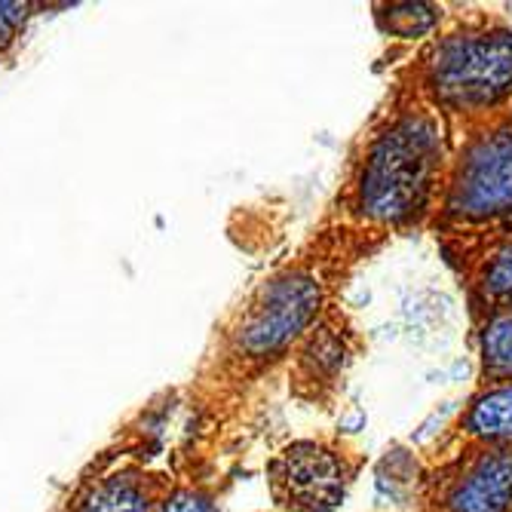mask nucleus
<instances>
[{
    "label": "nucleus",
    "instance_id": "423d86ee",
    "mask_svg": "<svg viewBox=\"0 0 512 512\" xmlns=\"http://www.w3.org/2000/svg\"><path fill=\"white\" fill-rule=\"evenodd\" d=\"M368 467V454L341 433L292 439L264 463L276 512H338Z\"/></svg>",
    "mask_w": 512,
    "mask_h": 512
},
{
    "label": "nucleus",
    "instance_id": "0eeeda50",
    "mask_svg": "<svg viewBox=\"0 0 512 512\" xmlns=\"http://www.w3.org/2000/svg\"><path fill=\"white\" fill-rule=\"evenodd\" d=\"M362 353L365 338L353 313L344 307V301H335L310 325V332L301 338L286 365L289 396L316 411H335L344 396L350 368Z\"/></svg>",
    "mask_w": 512,
    "mask_h": 512
},
{
    "label": "nucleus",
    "instance_id": "7ed1b4c3",
    "mask_svg": "<svg viewBox=\"0 0 512 512\" xmlns=\"http://www.w3.org/2000/svg\"><path fill=\"white\" fill-rule=\"evenodd\" d=\"M454 135L512 105V22L479 4H448L442 28L390 71Z\"/></svg>",
    "mask_w": 512,
    "mask_h": 512
},
{
    "label": "nucleus",
    "instance_id": "20e7f679",
    "mask_svg": "<svg viewBox=\"0 0 512 512\" xmlns=\"http://www.w3.org/2000/svg\"><path fill=\"white\" fill-rule=\"evenodd\" d=\"M411 512H512V448L451 445L384 457Z\"/></svg>",
    "mask_w": 512,
    "mask_h": 512
},
{
    "label": "nucleus",
    "instance_id": "6e6552de",
    "mask_svg": "<svg viewBox=\"0 0 512 512\" xmlns=\"http://www.w3.org/2000/svg\"><path fill=\"white\" fill-rule=\"evenodd\" d=\"M433 243L457 279L470 322L512 310V227L445 230Z\"/></svg>",
    "mask_w": 512,
    "mask_h": 512
},
{
    "label": "nucleus",
    "instance_id": "f03ea898",
    "mask_svg": "<svg viewBox=\"0 0 512 512\" xmlns=\"http://www.w3.org/2000/svg\"><path fill=\"white\" fill-rule=\"evenodd\" d=\"M451 151L454 142L445 120L417 92L390 77L381 102L353 135L335 194L319 218L387 243L414 230L427 234Z\"/></svg>",
    "mask_w": 512,
    "mask_h": 512
},
{
    "label": "nucleus",
    "instance_id": "9b49d317",
    "mask_svg": "<svg viewBox=\"0 0 512 512\" xmlns=\"http://www.w3.org/2000/svg\"><path fill=\"white\" fill-rule=\"evenodd\" d=\"M470 344L476 350V387L512 384V310L473 319Z\"/></svg>",
    "mask_w": 512,
    "mask_h": 512
},
{
    "label": "nucleus",
    "instance_id": "39448f33",
    "mask_svg": "<svg viewBox=\"0 0 512 512\" xmlns=\"http://www.w3.org/2000/svg\"><path fill=\"white\" fill-rule=\"evenodd\" d=\"M512 227V105L454 135L442 197L427 234Z\"/></svg>",
    "mask_w": 512,
    "mask_h": 512
},
{
    "label": "nucleus",
    "instance_id": "f8f14e48",
    "mask_svg": "<svg viewBox=\"0 0 512 512\" xmlns=\"http://www.w3.org/2000/svg\"><path fill=\"white\" fill-rule=\"evenodd\" d=\"M448 16V4H424V0H396V4H371V22L390 43H405L417 50L430 40Z\"/></svg>",
    "mask_w": 512,
    "mask_h": 512
},
{
    "label": "nucleus",
    "instance_id": "4468645a",
    "mask_svg": "<svg viewBox=\"0 0 512 512\" xmlns=\"http://www.w3.org/2000/svg\"><path fill=\"white\" fill-rule=\"evenodd\" d=\"M31 10H34L31 4H7V0H0V56L16 43Z\"/></svg>",
    "mask_w": 512,
    "mask_h": 512
},
{
    "label": "nucleus",
    "instance_id": "f257e3e1",
    "mask_svg": "<svg viewBox=\"0 0 512 512\" xmlns=\"http://www.w3.org/2000/svg\"><path fill=\"white\" fill-rule=\"evenodd\" d=\"M384 246V237L319 218L304 243L276 261L221 322L203 365V396L215 408H237L286 368L310 325L341 301L353 273Z\"/></svg>",
    "mask_w": 512,
    "mask_h": 512
},
{
    "label": "nucleus",
    "instance_id": "ddd939ff",
    "mask_svg": "<svg viewBox=\"0 0 512 512\" xmlns=\"http://www.w3.org/2000/svg\"><path fill=\"white\" fill-rule=\"evenodd\" d=\"M157 512H221V506L203 485H172Z\"/></svg>",
    "mask_w": 512,
    "mask_h": 512
},
{
    "label": "nucleus",
    "instance_id": "9d476101",
    "mask_svg": "<svg viewBox=\"0 0 512 512\" xmlns=\"http://www.w3.org/2000/svg\"><path fill=\"white\" fill-rule=\"evenodd\" d=\"M172 485L145 470H117L92 482L80 497L77 512H157Z\"/></svg>",
    "mask_w": 512,
    "mask_h": 512
},
{
    "label": "nucleus",
    "instance_id": "1a4fd4ad",
    "mask_svg": "<svg viewBox=\"0 0 512 512\" xmlns=\"http://www.w3.org/2000/svg\"><path fill=\"white\" fill-rule=\"evenodd\" d=\"M451 445H494L512 448V384L497 387H473L463 399L451 424L436 436L430 448Z\"/></svg>",
    "mask_w": 512,
    "mask_h": 512
}]
</instances>
